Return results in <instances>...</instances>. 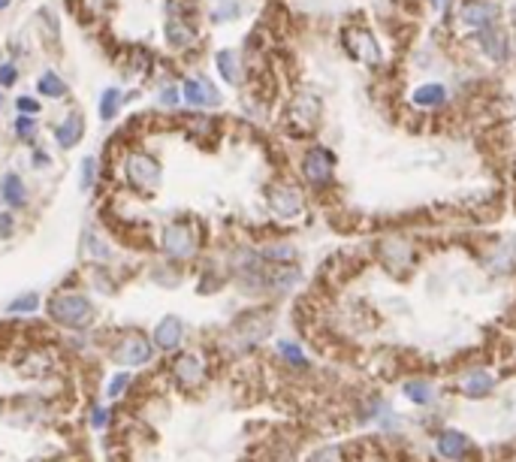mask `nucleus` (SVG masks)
<instances>
[{
    "mask_svg": "<svg viewBox=\"0 0 516 462\" xmlns=\"http://www.w3.org/2000/svg\"><path fill=\"white\" fill-rule=\"evenodd\" d=\"M218 70H221V76L230 85H239L242 82V64L233 51H221V55H218Z\"/></svg>",
    "mask_w": 516,
    "mask_h": 462,
    "instance_id": "obj_12",
    "label": "nucleus"
},
{
    "mask_svg": "<svg viewBox=\"0 0 516 462\" xmlns=\"http://www.w3.org/2000/svg\"><path fill=\"white\" fill-rule=\"evenodd\" d=\"M185 97L191 106H215L221 97H218V91L209 85L206 79H187L185 82Z\"/></svg>",
    "mask_w": 516,
    "mask_h": 462,
    "instance_id": "obj_6",
    "label": "nucleus"
},
{
    "mask_svg": "<svg viewBox=\"0 0 516 462\" xmlns=\"http://www.w3.org/2000/svg\"><path fill=\"white\" fill-rule=\"evenodd\" d=\"M94 176H97V163L88 157V161L82 163V187H91V181H94Z\"/></svg>",
    "mask_w": 516,
    "mask_h": 462,
    "instance_id": "obj_19",
    "label": "nucleus"
},
{
    "mask_svg": "<svg viewBox=\"0 0 516 462\" xmlns=\"http://www.w3.org/2000/svg\"><path fill=\"white\" fill-rule=\"evenodd\" d=\"M19 112H25V115H36L40 112V106H36V100H30V97H19Z\"/></svg>",
    "mask_w": 516,
    "mask_h": 462,
    "instance_id": "obj_21",
    "label": "nucleus"
},
{
    "mask_svg": "<svg viewBox=\"0 0 516 462\" xmlns=\"http://www.w3.org/2000/svg\"><path fill=\"white\" fill-rule=\"evenodd\" d=\"M272 209L281 215H296L302 209V196L293 187H272Z\"/></svg>",
    "mask_w": 516,
    "mask_h": 462,
    "instance_id": "obj_7",
    "label": "nucleus"
},
{
    "mask_svg": "<svg viewBox=\"0 0 516 462\" xmlns=\"http://www.w3.org/2000/svg\"><path fill=\"white\" fill-rule=\"evenodd\" d=\"M127 387V375H121V378H115V381H112V387H109V396H118L121 390Z\"/></svg>",
    "mask_w": 516,
    "mask_h": 462,
    "instance_id": "obj_24",
    "label": "nucleus"
},
{
    "mask_svg": "<svg viewBox=\"0 0 516 462\" xmlns=\"http://www.w3.org/2000/svg\"><path fill=\"white\" fill-rule=\"evenodd\" d=\"M148 357H151V347L142 332H124V338L115 345V360L124 362V366H142Z\"/></svg>",
    "mask_w": 516,
    "mask_h": 462,
    "instance_id": "obj_3",
    "label": "nucleus"
},
{
    "mask_svg": "<svg viewBox=\"0 0 516 462\" xmlns=\"http://www.w3.org/2000/svg\"><path fill=\"white\" fill-rule=\"evenodd\" d=\"M49 312L64 327H85V321L91 317V302L79 293H60L49 302Z\"/></svg>",
    "mask_w": 516,
    "mask_h": 462,
    "instance_id": "obj_1",
    "label": "nucleus"
},
{
    "mask_svg": "<svg viewBox=\"0 0 516 462\" xmlns=\"http://www.w3.org/2000/svg\"><path fill=\"white\" fill-rule=\"evenodd\" d=\"M194 233H191V227H185V224H169L163 230V248H166V254H172V257H187V254H194Z\"/></svg>",
    "mask_w": 516,
    "mask_h": 462,
    "instance_id": "obj_4",
    "label": "nucleus"
},
{
    "mask_svg": "<svg viewBox=\"0 0 516 462\" xmlns=\"http://www.w3.org/2000/svg\"><path fill=\"white\" fill-rule=\"evenodd\" d=\"M447 97V91L444 85H423L420 91L414 94V103L417 106H438Z\"/></svg>",
    "mask_w": 516,
    "mask_h": 462,
    "instance_id": "obj_13",
    "label": "nucleus"
},
{
    "mask_svg": "<svg viewBox=\"0 0 516 462\" xmlns=\"http://www.w3.org/2000/svg\"><path fill=\"white\" fill-rule=\"evenodd\" d=\"M118 103H121V91H118V88H109V91L103 94V100H100V115H103L106 121L115 118Z\"/></svg>",
    "mask_w": 516,
    "mask_h": 462,
    "instance_id": "obj_17",
    "label": "nucleus"
},
{
    "mask_svg": "<svg viewBox=\"0 0 516 462\" xmlns=\"http://www.w3.org/2000/svg\"><path fill=\"white\" fill-rule=\"evenodd\" d=\"M176 372H178V378L185 384H196V381H200V362H196L194 357H181L176 362Z\"/></svg>",
    "mask_w": 516,
    "mask_h": 462,
    "instance_id": "obj_14",
    "label": "nucleus"
},
{
    "mask_svg": "<svg viewBox=\"0 0 516 462\" xmlns=\"http://www.w3.org/2000/svg\"><path fill=\"white\" fill-rule=\"evenodd\" d=\"M178 338H181V323L176 317H166L154 332V342H157V347H163V351H172V347L178 345Z\"/></svg>",
    "mask_w": 516,
    "mask_h": 462,
    "instance_id": "obj_10",
    "label": "nucleus"
},
{
    "mask_svg": "<svg viewBox=\"0 0 516 462\" xmlns=\"http://www.w3.org/2000/svg\"><path fill=\"white\" fill-rule=\"evenodd\" d=\"M447 3H450V0H432V6H435V10H447Z\"/></svg>",
    "mask_w": 516,
    "mask_h": 462,
    "instance_id": "obj_27",
    "label": "nucleus"
},
{
    "mask_svg": "<svg viewBox=\"0 0 516 462\" xmlns=\"http://www.w3.org/2000/svg\"><path fill=\"white\" fill-rule=\"evenodd\" d=\"M12 82H15V67L3 64V67H0V85H12Z\"/></svg>",
    "mask_w": 516,
    "mask_h": 462,
    "instance_id": "obj_22",
    "label": "nucleus"
},
{
    "mask_svg": "<svg viewBox=\"0 0 516 462\" xmlns=\"http://www.w3.org/2000/svg\"><path fill=\"white\" fill-rule=\"evenodd\" d=\"M10 233H12V218L0 215V236H10Z\"/></svg>",
    "mask_w": 516,
    "mask_h": 462,
    "instance_id": "obj_25",
    "label": "nucleus"
},
{
    "mask_svg": "<svg viewBox=\"0 0 516 462\" xmlns=\"http://www.w3.org/2000/svg\"><path fill=\"white\" fill-rule=\"evenodd\" d=\"M495 19V6L489 3H465L462 6V21L471 27H480V25H489Z\"/></svg>",
    "mask_w": 516,
    "mask_h": 462,
    "instance_id": "obj_9",
    "label": "nucleus"
},
{
    "mask_svg": "<svg viewBox=\"0 0 516 462\" xmlns=\"http://www.w3.org/2000/svg\"><path fill=\"white\" fill-rule=\"evenodd\" d=\"M85 248H94V251H88V257H97V260H109V248L103 245L97 236H91V233H85Z\"/></svg>",
    "mask_w": 516,
    "mask_h": 462,
    "instance_id": "obj_18",
    "label": "nucleus"
},
{
    "mask_svg": "<svg viewBox=\"0 0 516 462\" xmlns=\"http://www.w3.org/2000/svg\"><path fill=\"white\" fill-rule=\"evenodd\" d=\"M302 170H305V178H311V181H326V178H329V172H332V157H329V151H323V148L308 151V157H305V163H302Z\"/></svg>",
    "mask_w": 516,
    "mask_h": 462,
    "instance_id": "obj_5",
    "label": "nucleus"
},
{
    "mask_svg": "<svg viewBox=\"0 0 516 462\" xmlns=\"http://www.w3.org/2000/svg\"><path fill=\"white\" fill-rule=\"evenodd\" d=\"M127 178L136 187H145V191L157 187V181H161V163L151 154H130V161H127Z\"/></svg>",
    "mask_w": 516,
    "mask_h": 462,
    "instance_id": "obj_2",
    "label": "nucleus"
},
{
    "mask_svg": "<svg viewBox=\"0 0 516 462\" xmlns=\"http://www.w3.org/2000/svg\"><path fill=\"white\" fill-rule=\"evenodd\" d=\"M91 423H94V426H103V423H106V411H103V408H97V411L91 414Z\"/></svg>",
    "mask_w": 516,
    "mask_h": 462,
    "instance_id": "obj_26",
    "label": "nucleus"
},
{
    "mask_svg": "<svg viewBox=\"0 0 516 462\" xmlns=\"http://www.w3.org/2000/svg\"><path fill=\"white\" fill-rule=\"evenodd\" d=\"M0 196H3L10 206H25V185H21L19 176H3L0 181Z\"/></svg>",
    "mask_w": 516,
    "mask_h": 462,
    "instance_id": "obj_11",
    "label": "nucleus"
},
{
    "mask_svg": "<svg viewBox=\"0 0 516 462\" xmlns=\"http://www.w3.org/2000/svg\"><path fill=\"white\" fill-rule=\"evenodd\" d=\"M15 130H19V136H34V124L27 118H19L15 121Z\"/></svg>",
    "mask_w": 516,
    "mask_h": 462,
    "instance_id": "obj_23",
    "label": "nucleus"
},
{
    "mask_svg": "<svg viewBox=\"0 0 516 462\" xmlns=\"http://www.w3.org/2000/svg\"><path fill=\"white\" fill-rule=\"evenodd\" d=\"M6 6H10V0H0V10H6Z\"/></svg>",
    "mask_w": 516,
    "mask_h": 462,
    "instance_id": "obj_28",
    "label": "nucleus"
},
{
    "mask_svg": "<svg viewBox=\"0 0 516 462\" xmlns=\"http://www.w3.org/2000/svg\"><path fill=\"white\" fill-rule=\"evenodd\" d=\"M40 305V302H36V297H25V299H19V302H12V312H34V308Z\"/></svg>",
    "mask_w": 516,
    "mask_h": 462,
    "instance_id": "obj_20",
    "label": "nucleus"
},
{
    "mask_svg": "<svg viewBox=\"0 0 516 462\" xmlns=\"http://www.w3.org/2000/svg\"><path fill=\"white\" fill-rule=\"evenodd\" d=\"M166 36H169L172 45H185V43H191L194 34H191V27H187L185 21H176V19H172L169 25H166Z\"/></svg>",
    "mask_w": 516,
    "mask_h": 462,
    "instance_id": "obj_16",
    "label": "nucleus"
},
{
    "mask_svg": "<svg viewBox=\"0 0 516 462\" xmlns=\"http://www.w3.org/2000/svg\"><path fill=\"white\" fill-rule=\"evenodd\" d=\"M40 91H43L45 97H64L67 94V85L58 79L55 73H43L40 76Z\"/></svg>",
    "mask_w": 516,
    "mask_h": 462,
    "instance_id": "obj_15",
    "label": "nucleus"
},
{
    "mask_svg": "<svg viewBox=\"0 0 516 462\" xmlns=\"http://www.w3.org/2000/svg\"><path fill=\"white\" fill-rule=\"evenodd\" d=\"M82 127H85V124H82L79 115L64 118V121H60V127H58V133H55L58 136V146L60 148H73L75 142L82 139Z\"/></svg>",
    "mask_w": 516,
    "mask_h": 462,
    "instance_id": "obj_8",
    "label": "nucleus"
}]
</instances>
